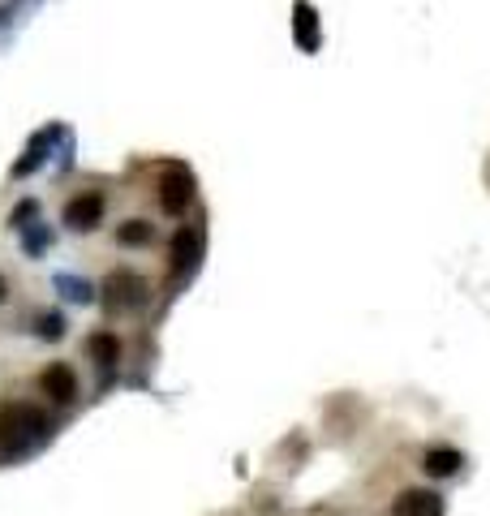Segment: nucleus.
<instances>
[{
  "instance_id": "nucleus-1",
  "label": "nucleus",
  "mask_w": 490,
  "mask_h": 516,
  "mask_svg": "<svg viewBox=\"0 0 490 516\" xmlns=\"http://www.w3.org/2000/svg\"><path fill=\"white\" fill-rule=\"evenodd\" d=\"M52 430L48 413L39 405H22V400H13V405L0 409V456H22L31 452L35 443H43V435Z\"/></svg>"
},
{
  "instance_id": "nucleus-13",
  "label": "nucleus",
  "mask_w": 490,
  "mask_h": 516,
  "mask_svg": "<svg viewBox=\"0 0 490 516\" xmlns=\"http://www.w3.org/2000/svg\"><path fill=\"white\" fill-rule=\"evenodd\" d=\"M35 332H39V340H61L69 332V323H65L61 310H48V314H39L35 319Z\"/></svg>"
},
{
  "instance_id": "nucleus-4",
  "label": "nucleus",
  "mask_w": 490,
  "mask_h": 516,
  "mask_svg": "<svg viewBox=\"0 0 490 516\" xmlns=\"http://www.w3.org/2000/svg\"><path fill=\"white\" fill-rule=\"evenodd\" d=\"M104 207L108 203H104V194H99V190H82V194H74L65 203L61 220H65L69 233H95L99 220H104Z\"/></svg>"
},
{
  "instance_id": "nucleus-2",
  "label": "nucleus",
  "mask_w": 490,
  "mask_h": 516,
  "mask_svg": "<svg viewBox=\"0 0 490 516\" xmlns=\"http://www.w3.org/2000/svg\"><path fill=\"white\" fill-rule=\"evenodd\" d=\"M99 301H104L108 314H134V310H142L151 301V284L142 280L138 271L117 267V271H108L104 276V284H99Z\"/></svg>"
},
{
  "instance_id": "nucleus-15",
  "label": "nucleus",
  "mask_w": 490,
  "mask_h": 516,
  "mask_svg": "<svg viewBox=\"0 0 490 516\" xmlns=\"http://www.w3.org/2000/svg\"><path fill=\"white\" fill-rule=\"evenodd\" d=\"M48 228H43V224H26L22 228V241H26V250H31V254H43V246H48Z\"/></svg>"
},
{
  "instance_id": "nucleus-6",
  "label": "nucleus",
  "mask_w": 490,
  "mask_h": 516,
  "mask_svg": "<svg viewBox=\"0 0 490 516\" xmlns=\"http://www.w3.org/2000/svg\"><path fill=\"white\" fill-rule=\"evenodd\" d=\"M293 39L306 56H314L323 48V22H319V9H314L310 0H297L293 5Z\"/></svg>"
},
{
  "instance_id": "nucleus-5",
  "label": "nucleus",
  "mask_w": 490,
  "mask_h": 516,
  "mask_svg": "<svg viewBox=\"0 0 490 516\" xmlns=\"http://www.w3.org/2000/svg\"><path fill=\"white\" fill-rule=\"evenodd\" d=\"M39 387H43V396H48L52 405H74L78 400V375H74V366H65V362L43 366Z\"/></svg>"
},
{
  "instance_id": "nucleus-9",
  "label": "nucleus",
  "mask_w": 490,
  "mask_h": 516,
  "mask_svg": "<svg viewBox=\"0 0 490 516\" xmlns=\"http://www.w3.org/2000/svg\"><path fill=\"white\" fill-rule=\"evenodd\" d=\"M396 516H443L448 512V504H443V495L439 491H400L396 495V508H392Z\"/></svg>"
},
{
  "instance_id": "nucleus-18",
  "label": "nucleus",
  "mask_w": 490,
  "mask_h": 516,
  "mask_svg": "<svg viewBox=\"0 0 490 516\" xmlns=\"http://www.w3.org/2000/svg\"><path fill=\"white\" fill-rule=\"evenodd\" d=\"M18 5H22V0H18Z\"/></svg>"
},
{
  "instance_id": "nucleus-3",
  "label": "nucleus",
  "mask_w": 490,
  "mask_h": 516,
  "mask_svg": "<svg viewBox=\"0 0 490 516\" xmlns=\"http://www.w3.org/2000/svg\"><path fill=\"white\" fill-rule=\"evenodd\" d=\"M194 172L185 168V164H172L164 177H160V190H155V198H160V211H168V215H185L190 211V203H194Z\"/></svg>"
},
{
  "instance_id": "nucleus-11",
  "label": "nucleus",
  "mask_w": 490,
  "mask_h": 516,
  "mask_svg": "<svg viewBox=\"0 0 490 516\" xmlns=\"http://www.w3.org/2000/svg\"><path fill=\"white\" fill-rule=\"evenodd\" d=\"M460 465H465V456H460L456 448H430L422 456V469L430 473V478H456Z\"/></svg>"
},
{
  "instance_id": "nucleus-16",
  "label": "nucleus",
  "mask_w": 490,
  "mask_h": 516,
  "mask_svg": "<svg viewBox=\"0 0 490 516\" xmlns=\"http://www.w3.org/2000/svg\"><path fill=\"white\" fill-rule=\"evenodd\" d=\"M56 289H69V297H74V301H91V297H95L91 284H82V280H74V276H56Z\"/></svg>"
},
{
  "instance_id": "nucleus-12",
  "label": "nucleus",
  "mask_w": 490,
  "mask_h": 516,
  "mask_svg": "<svg viewBox=\"0 0 490 516\" xmlns=\"http://www.w3.org/2000/svg\"><path fill=\"white\" fill-rule=\"evenodd\" d=\"M117 241H121L125 250L151 246V241H155V224H151V220H125V224L117 228Z\"/></svg>"
},
{
  "instance_id": "nucleus-7",
  "label": "nucleus",
  "mask_w": 490,
  "mask_h": 516,
  "mask_svg": "<svg viewBox=\"0 0 490 516\" xmlns=\"http://www.w3.org/2000/svg\"><path fill=\"white\" fill-rule=\"evenodd\" d=\"M65 134V129L61 125H43L39 129V134L31 138V142H26V151H22V160L18 164H13V177H31V172L43 164V160H48V151L56 147V138H61Z\"/></svg>"
},
{
  "instance_id": "nucleus-8",
  "label": "nucleus",
  "mask_w": 490,
  "mask_h": 516,
  "mask_svg": "<svg viewBox=\"0 0 490 516\" xmlns=\"http://www.w3.org/2000/svg\"><path fill=\"white\" fill-rule=\"evenodd\" d=\"M172 271L177 276H190V271L198 267V254H203V237H198V228H177V237H172Z\"/></svg>"
},
{
  "instance_id": "nucleus-17",
  "label": "nucleus",
  "mask_w": 490,
  "mask_h": 516,
  "mask_svg": "<svg viewBox=\"0 0 490 516\" xmlns=\"http://www.w3.org/2000/svg\"><path fill=\"white\" fill-rule=\"evenodd\" d=\"M5 301H9V280L0 276V306H5Z\"/></svg>"
},
{
  "instance_id": "nucleus-10",
  "label": "nucleus",
  "mask_w": 490,
  "mask_h": 516,
  "mask_svg": "<svg viewBox=\"0 0 490 516\" xmlns=\"http://www.w3.org/2000/svg\"><path fill=\"white\" fill-rule=\"evenodd\" d=\"M86 357L99 366V370H112L121 362V340L117 332H95L91 340H86Z\"/></svg>"
},
{
  "instance_id": "nucleus-14",
  "label": "nucleus",
  "mask_w": 490,
  "mask_h": 516,
  "mask_svg": "<svg viewBox=\"0 0 490 516\" xmlns=\"http://www.w3.org/2000/svg\"><path fill=\"white\" fill-rule=\"evenodd\" d=\"M35 215H39V203H35V198H26V203H18L9 211V228H18V233H22L26 224H35Z\"/></svg>"
}]
</instances>
